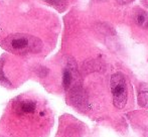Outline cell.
Masks as SVG:
<instances>
[{"label":"cell","instance_id":"obj_1","mask_svg":"<svg viewBox=\"0 0 148 137\" xmlns=\"http://www.w3.org/2000/svg\"><path fill=\"white\" fill-rule=\"evenodd\" d=\"M4 49L15 55H26L39 53L42 49V42L39 38L26 34H13L8 35L1 42Z\"/></svg>","mask_w":148,"mask_h":137},{"label":"cell","instance_id":"obj_2","mask_svg":"<svg viewBox=\"0 0 148 137\" xmlns=\"http://www.w3.org/2000/svg\"><path fill=\"white\" fill-rule=\"evenodd\" d=\"M111 92L113 95V104L116 108L122 109L126 106L128 100V90L125 77L121 73H116L112 75L111 81Z\"/></svg>","mask_w":148,"mask_h":137},{"label":"cell","instance_id":"obj_3","mask_svg":"<svg viewBox=\"0 0 148 137\" xmlns=\"http://www.w3.org/2000/svg\"><path fill=\"white\" fill-rule=\"evenodd\" d=\"M35 109H36V104L33 101L25 100L21 101L17 104V112L19 114H23V115H27V114L34 113Z\"/></svg>","mask_w":148,"mask_h":137},{"label":"cell","instance_id":"obj_4","mask_svg":"<svg viewBox=\"0 0 148 137\" xmlns=\"http://www.w3.org/2000/svg\"><path fill=\"white\" fill-rule=\"evenodd\" d=\"M72 82H73L72 72L69 68H66L64 71V74H62V86H64V88L66 90H68L71 85H72Z\"/></svg>","mask_w":148,"mask_h":137},{"label":"cell","instance_id":"obj_5","mask_svg":"<svg viewBox=\"0 0 148 137\" xmlns=\"http://www.w3.org/2000/svg\"><path fill=\"white\" fill-rule=\"evenodd\" d=\"M3 60L0 59V85H2V86H9L10 83L9 81L6 79V77L4 76V73H3Z\"/></svg>","mask_w":148,"mask_h":137},{"label":"cell","instance_id":"obj_6","mask_svg":"<svg viewBox=\"0 0 148 137\" xmlns=\"http://www.w3.org/2000/svg\"><path fill=\"white\" fill-rule=\"evenodd\" d=\"M47 3L51 4V5L56 6L58 8H62L64 7V1L62 0H45Z\"/></svg>","mask_w":148,"mask_h":137},{"label":"cell","instance_id":"obj_7","mask_svg":"<svg viewBox=\"0 0 148 137\" xmlns=\"http://www.w3.org/2000/svg\"><path fill=\"white\" fill-rule=\"evenodd\" d=\"M145 22H146V16H145L144 14H139V15L137 16V23H138L139 25H144Z\"/></svg>","mask_w":148,"mask_h":137},{"label":"cell","instance_id":"obj_8","mask_svg":"<svg viewBox=\"0 0 148 137\" xmlns=\"http://www.w3.org/2000/svg\"><path fill=\"white\" fill-rule=\"evenodd\" d=\"M116 1L120 4H128V3H131V2L135 1V0H116Z\"/></svg>","mask_w":148,"mask_h":137},{"label":"cell","instance_id":"obj_9","mask_svg":"<svg viewBox=\"0 0 148 137\" xmlns=\"http://www.w3.org/2000/svg\"><path fill=\"white\" fill-rule=\"evenodd\" d=\"M0 137H3V136H1V135H0Z\"/></svg>","mask_w":148,"mask_h":137}]
</instances>
